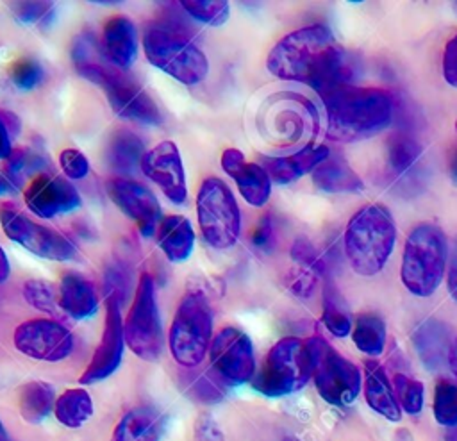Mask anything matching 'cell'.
Wrapping results in <instances>:
<instances>
[{"label":"cell","instance_id":"obj_1","mask_svg":"<svg viewBox=\"0 0 457 441\" xmlns=\"http://www.w3.org/2000/svg\"><path fill=\"white\" fill-rule=\"evenodd\" d=\"M266 66L282 80L303 82L321 93L348 82L343 46L325 25H309L284 36L270 52Z\"/></svg>","mask_w":457,"mask_h":441},{"label":"cell","instance_id":"obj_2","mask_svg":"<svg viewBox=\"0 0 457 441\" xmlns=\"http://www.w3.org/2000/svg\"><path fill=\"white\" fill-rule=\"evenodd\" d=\"M327 114V137L361 141L384 130L393 118V98L380 87H355L348 82L318 93Z\"/></svg>","mask_w":457,"mask_h":441},{"label":"cell","instance_id":"obj_3","mask_svg":"<svg viewBox=\"0 0 457 441\" xmlns=\"http://www.w3.org/2000/svg\"><path fill=\"white\" fill-rule=\"evenodd\" d=\"M396 225L387 207L370 204L359 209L345 229V254L352 270L362 277L377 275L389 261Z\"/></svg>","mask_w":457,"mask_h":441},{"label":"cell","instance_id":"obj_4","mask_svg":"<svg viewBox=\"0 0 457 441\" xmlns=\"http://www.w3.org/2000/svg\"><path fill=\"white\" fill-rule=\"evenodd\" d=\"M448 257L445 232L432 223L416 225L403 246L400 277L416 296H430L441 284Z\"/></svg>","mask_w":457,"mask_h":441},{"label":"cell","instance_id":"obj_5","mask_svg":"<svg viewBox=\"0 0 457 441\" xmlns=\"http://www.w3.org/2000/svg\"><path fill=\"white\" fill-rule=\"evenodd\" d=\"M143 48L150 64L182 84H198L209 73L205 54L177 27L150 25L143 34Z\"/></svg>","mask_w":457,"mask_h":441},{"label":"cell","instance_id":"obj_6","mask_svg":"<svg viewBox=\"0 0 457 441\" xmlns=\"http://www.w3.org/2000/svg\"><path fill=\"white\" fill-rule=\"evenodd\" d=\"M211 336L212 309L209 296L195 289H186L168 334V345L175 362L184 368L198 366L207 355Z\"/></svg>","mask_w":457,"mask_h":441},{"label":"cell","instance_id":"obj_7","mask_svg":"<svg viewBox=\"0 0 457 441\" xmlns=\"http://www.w3.org/2000/svg\"><path fill=\"white\" fill-rule=\"evenodd\" d=\"M311 377L312 364L307 343L287 336L271 346L261 370L250 382L261 395L284 396L302 389Z\"/></svg>","mask_w":457,"mask_h":441},{"label":"cell","instance_id":"obj_8","mask_svg":"<svg viewBox=\"0 0 457 441\" xmlns=\"http://www.w3.org/2000/svg\"><path fill=\"white\" fill-rule=\"evenodd\" d=\"M196 214L204 239L216 250L230 248L241 230V212L234 193L218 177H207L196 196Z\"/></svg>","mask_w":457,"mask_h":441},{"label":"cell","instance_id":"obj_9","mask_svg":"<svg viewBox=\"0 0 457 441\" xmlns=\"http://www.w3.org/2000/svg\"><path fill=\"white\" fill-rule=\"evenodd\" d=\"M305 343L311 354L312 379L320 396L337 407L350 405L361 391L359 368L320 336H312L305 339Z\"/></svg>","mask_w":457,"mask_h":441},{"label":"cell","instance_id":"obj_10","mask_svg":"<svg viewBox=\"0 0 457 441\" xmlns=\"http://www.w3.org/2000/svg\"><path fill=\"white\" fill-rule=\"evenodd\" d=\"M127 346L143 361H155L164 346L161 314L155 300L154 280L141 273L134 302L123 321Z\"/></svg>","mask_w":457,"mask_h":441},{"label":"cell","instance_id":"obj_11","mask_svg":"<svg viewBox=\"0 0 457 441\" xmlns=\"http://www.w3.org/2000/svg\"><path fill=\"white\" fill-rule=\"evenodd\" d=\"M0 223L9 239L25 250L50 261H68L75 257L73 243L54 229L36 223L12 205L0 207Z\"/></svg>","mask_w":457,"mask_h":441},{"label":"cell","instance_id":"obj_12","mask_svg":"<svg viewBox=\"0 0 457 441\" xmlns=\"http://www.w3.org/2000/svg\"><path fill=\"white\" fill-rule=\"evenodd\" d=\"M211 370L228 387L250 382L255 375V357L250 337L236 329H221L209 346Z\"/></svg>","mask_w":457,"mask_h":441},{"label":"cell","instance_id":"obj_13","mask_svg":"<svg viewBox=\"0 0 457 441\" xmlns=\"http://www.w3.org/2000/svg\"><path fill=\"white\" fill-rule=\"evenodd\" d=\"M12 339L18 352L36 361L57 362L73 350L71 332L55 320H27L16 327Z\"/></svg>","mask_w":457,"mask_h":441},{"label":"cell","instance_id":"obj_14","mask_svg":"<svg viewBox=\"0 0 457 441\" xmlns=\"http://www.w3.org/2000/svg\"><path fill=\"white\" fill-rule=\"evenodd\" d=\"M105 189L114 205L137 225L145 237L157 232L162 220L161 205L146 186L127 177H112L105 182Z\"/></svg>","mask_w":457,"mask_h":441},{"label":"cell","instance_id":"obj_15","mask_svg":"<svg viewBox=\"0 0 457 441\" xmlns=\"http://www.w3.org/2000/svg\"><path fill=\"white\" fill-rule=\"evenodd\" d=\"M123 346H125V334H123V321L120 312V298L114 293H109L105 302V323H104L102 339L87 368L80 375L79 382L95 384L112 375L121 362Z\"/></svg>","mask_w":457,"mask_h":441},{"label":"cell","instance_id":"obj_16","mask_svg":"<svg viewBox=\"0 0 457 441\" xmlns=\"http://www.w3.org/2000/svg\"><path fill=\"white\" fill-rule=\"evenodd\" d=\"M141 171L162 189L168 200L177 205L186 202L187 187L182 157L173 141H162L145 152L141 159Z\"/></svg>","mask_w":457,"mask_h":441},{"label":"cell","instance_id":"obj_17","mask_svg":"<svg viewBox=\"0 0 457 441\" xmlns=\"http://www.w3.org/2000/svg\"><path fill=\"white\" fill-rule=\"evenodd\" d=\"M27 207L39 218H55L80 207L79 191L62 177L39 173L25 189Z\"/></svg>","mask_w":457,"mask_h":441},{"label":"cell","instance_id":"obj_18","mask_svg":"<svg viewBox=\"0 0 457 441\" xmlns=\"http://www.w3.org/2000/svg\"><path fill=\"white\" fill-rule=\"evenodd\" d=\"M102 87L118 116L146 125H159L162 121L157 104L123 70H118Z\"/></svg>","mask_w":457,"mask_h":441},{"label":"cell","instance_id":"obj_19","mask_svg":"<svg viewBox=\"0 0 457 441\" xmlns=\"http://www.w3.org/2000/svg\"><path fill=\"white\" fill-rule=\"evenodd\" d=\"M221 168L230 175L241 196L253 207H261L268 202L271 193V179L262 164L248 162L241 150L227 148L221 154Z\"/></svg>","mask_w":457,"mask_h":441},{"label":"cell","instance_id":"obj_20","mask_svg":"<svg viewBox=\"0 0 457 441\" xmlns=\"http://www.w3.org/2000/svg\"><path fill=\"white\" fill-rule=\"evenodd\" d=\"M71 59L84 79L104 86L120 68L107 57L102 41L93 32H82L73 39Z\"/></svg>","mask_w":457,"mask_h":441},{"label":"cell","instance_id":"obj_21","mask_svg":"<svg viewBox=\"0 0 457 441\" xmlns=\"http://www.w3.org/2000/svg\"><path fill=\"white\" fill-rule=\"evenodd\" d=\"M330 150L325 145H307L302 150L282 155V157H262V168L268 171L270 179L277 184H289L302 175L314 171L325 159H328Z\"/></svg>","mask_w":457,"mask_h":441},{"label":"cell","instance_id":"obj_22","mask_svg":"<svg viewBox=\"0 0 457 441\" xmlns=\"http://www.w3.org/2000/svg\"><path fill=\"white\" fill-rule=\"evenodd\" d=\"M102 45L114 66L127 70L137 57V32L130 18L116 14L104 25Z\"/></svg>","mask_w":457,"mask_h":441},{"label":"cell","instance_id":"obj_23","mask_svg":"<svg viewBox=\"0 0 457 441\" xmlns=\"http://www.w3.org/2000/svg\"><path fill=\"white\" fill-rule=\"evenodd\" d=\"M164 427L166 416L159 409L139 405L121 416L111 441H161Z\"/></svg>","mask_w":457,"mask_h":441},{"label":"cell","instance_id":"obj_24","mask_svg":"<svg viewBox=\"0 0 457 441\" xmlns=\"http://www.w3.org/2000/svg\"><path fill=\"white\" fill-rule=\"evenodd\" d=\"M59 307L73 320H84L96 312L98 298L95 286L84 275L68 271L59 284Z\"/></svg>","mask_w":457,"mask_h":441},{"label":"cell","instance_id":"obj_25","mask_svg":"<svg viewBox=\"0 0 457 441\" xmlns=\"http://www.w3.org/2000/svg\"><path fill=\"white\" fill-rule=\"evenodd\" d=\"M364 396L368 405L389 421H400L402 407L384 368L377 361L364 362Z\"/></svg>","mask_w":457,"mask_h":441},{"label":"cell","instance_id":"obj_26","mask_svg":"<svg viewBox=\"0 0 457 441\" xmlns=\"http://www.w3.org/2000/svg\"><path fill=\"white\" fill-rule=\"evenodd\" d=\"M157 241L168 261L184 262L195 248V232L187 218L170 214L157 227Z\"/></svg>","mask_w":457,"mask_h":441},{"label":"cell","instance_id":"obj_27","mask_svg":"<svg viewBox=\"0 0 457 441\" xmlns=\"http://www.w3.org/2000/svg\"><path fill=\"white\" fill-rule=\"evenodd\" d=\"M312 182L325 193H361L364 189L361 177L339 155H328L312 171Z\"/></svg>","mask_w":457,"mask_h":441},{"label":"cell","instance_id":"obj_28","mask_svg":"<svg viewBox=\"0 0 457 441\" xmlns=\"http://www.w3.org/2000/svg\"><path fill=\"white\" fill-rule=\"evenodd\" d=\"M414 346L423 361V364L430 370H436L443 357L448 355V339H446V329L437 320H425L412 334Z\"/></svg>","mask_w":457,"mask_h":441},{"label":"cell","instance_id":"obj_29","mask_svg":"<svg viewBox=\"0 0 457 441\" xmlns=\"http://www.w3.org/2000/svg\"><path fill=\"white\" fill-rule=\"evenodd\" d=\"M143 155V143L130 130H118L109 141L107 162L121 175H130L137 166L141 168Z\"/></svg>","mask_w":457,"mask_h":441},{"label":"cell","instance_id":"obj_30","mask_svg":"<svg viewBox=\"0 0 457 441\" xmlns=\"http://www.w3.org/2000/svg\"><path fill=\"white\" fill-rule=\"evenodd\" d=\"M55 391L48 382L30 380L20 389V414L29 423H41L55 407Z\"/></svg>","mask_w":457,"mask_h":441},{"label":"cell","instance_id":"obj_31","mask_svg":"<svg viewBox=\"0 0 457 441\" xmlns=\"http://www.w3.org/2000/svg\"><path fill=\"white\" fill-rule=\"evenodd\" d=\"M54 414L57 421L64 427H70V429L82 427L93 414V402L89 393L80 387L66 389L55 400Z\"/></svg>","mask_w":457,"mask_h":441},{"label":"cell","instance_id":"obj_32","mask_svg":"<svg viewBox=\"0 0 457 441\" xmlns=\"http://www.w3.org/2000/svg\"><path fill=\"white\" fill-rule=\"evenodd\" d=\"M352 337L362 354L377 357L386 345V323L375 312H361L355 320Z\"/></svg>","mask_w":457,"mask_h":441},{"label":"cell","instance_id":"obj_33","mask_svg":"<svg viewBox=\"0 0 457 441\" xmlns=\"http://www.w3.org/2000/svg\"><path fill=\"white\" fill-rule=\"evenodd\" d=\"M321 320L330 334L336 337H345L352 330V320L346 311L343 296L337 289L328 282L323 289V314Z\"/></svg>","mask_w":457,"mask_h":441},{"label":"cell","instance_id":"obj_34","mask_svg":"<svg viewBox=\"0 0 457 441\" xmlns=\"http://www.w3.org/2000/svg\"><path fill=\"white\" fill-rule=\"evenodd\" d=\"M23 296L25 300L37 311L61 316L62 311L59 307V287L48 280L30 279L23 284Z\"/></svg>","mask_w":457,"mask_h":441},{"label":"cell","instance_id":"obj_35","mask_svg":"<svg viewBox=\"0 0 457 441\" xmlns=\"http://www.w3.org/2000/svg\"><path fill=\"white\" fill-rule=\"evenodd\" d=\"M420 154H421L420 145L407 134L396 132L389 139L387 161L396 173H405L407 170H411L414 162L420 159Z\"/></svg>","mask_w":457,"mask_h":441},{"label":"cell","instance_id":"obj_36","mask_svg":"<svg viewBox=\"0 0 457 441\" xmlns=\"http://www.w3.org/2000/svg\"><path fill=\"white\" fill-rule=\"evenodd\" d=\"M434 418L443 427H457V384L439 380L434 391Z\"/></svg>","mask_w":457,"mask_h":441},{"label":"cell","instance_id":"obj_37","mask_svg":"<svg viewBox=\"0 0 457 441\" xmlns=\"http://www.w3.org/2000/svg\"><path fill=\"white\" fill-rule=\"evenodd\" d=\"M180 5L191 18L212 27L227 23L230 14L227 0H182Z\"/></svg>","mask_w":457,"mask_h":441},{"label":"cell","instance_id":"obj_38","mask_svg":"<svg viewBox=\"0 0 457 441\" xmlns=\"http://www.w3.org/2000/svg\"><path fill=\"white\" fill-rule=\"evenodd\" d=\"M393 386L400 407L407 414H420L423 409V384L403 373H396Z\"/></svg>","mask_w":457,"mask_h":441},{"label":"cell","instance_id":"obj_39","mask_svg":"<svg viewBox=\"0 0 457 441\" xmlns=\"http://www.w3.org/2000/svg\"><path fill=\"white\" fill-rule=\"evenodd\" d=\"M9 75L16 87L29 91L41 82L43 68L37 61L23 57V59H18L12 62V66L9 68Z\"/></svg>","mask_w":457,"mask_h":441},{"label":"cell","instance_id":"obj_40","mask_svg":"<svg viewBox=\"0 0 457 441\" xmlns=\"http://www.w3.org/2000/svg\"><path fill=\"white\" fill-rule=\"evenodd\" d=\"M59 164L64 175L73 180H80L89 173V162L86 155L77 148H64L59 154Z\"/></svg>","mask_w":457,"mask_h":441},{"label":"cell","instance_id":"obj_41","mask_svg":"<svg viewBox=\"0 0 457 441\" xmlns=\"http://www.w3.org/2000/svg\"><path fill=\"white\" fill-rule=\"evenodd\" d=\"M11 9L20 21L37 23L52 12L54 5L52 2H11Z\"/></svg>","mask_w":457,"mask_h":441},{"label":"cell","instance_id":"obj_42","mask_svg":"<svg viewBox=\"0 0 457 441\" xmlns=\"http://www.w3.org/2000/svg\"><path fill=\"white\" fill-rule=\"evenodd\" d=\"M195 441H225L223 432L211 414L204 412L198 416L195 423Z\"/></svg>","mask_w":457,"mask_h":441},{"label":"cell","instance_id":"obj_43","mask_svg":"<svg viewBox=\"0 0 457 441\" xmlns=\"http://www.w3.org/2000/svg\"><path fill=\"white\" fill-rule=\"evenodd\" d=\"M252 243L261 250H270L275 245V229L270 214L262 216L252 232Z\"/></svg>","mask_w":457,"mask_h":441},{"label":"cell","instance_id":"obj_44","mask_svg":"<svg viewBox=\"0 0 457 441\" xmlns=\"http://www.w3.org/2000/svg\"><path fill=\"white\" fill-rule=\"evenodd\" d=\"M443 75L450 86L457 87V34L446 43L443 55Z\"/></svg>","mask_w":457,"mask_h":441},{"label":"cell","instance_id":"obj_45","mask_svg":"<svg viewBox=\"0 0 457 441\" xmlns=\"http://www.w3.org/2000/svg\"><path fill=\"white\" fill-rule=\"evenodd\" d=\"M448 291L457 302V243L450 254V270H448Z\"/></svg>","mask_w":457,"mask_h":441},{"label":"cell","instance_id":"obj_46","mask_svg":"<svg viewBox=\"0 0 457 441\" xmlns=\"http://www.w3.org/2000/svg\"><path fill=\"white\" fill-rule=\"evenodd\" d=\"M11 139H12V136L9 134V129L5 127V121H4L2 111H0V159H7L11 155V152H12Z\"/></svg>","mask_w":457,"mask_h":441},{"label":"cell","instance_id":"obj_47","mask_svg":"<svg viewBox=\"0 0 457 441\" xmlns=\"http://www.w3.org/2000/svg\"><path fill=\"white\" fill-rule=\"evenodd\" d=\"M448 364H450L452 373L457 377V337H453V341L450 343V348H448Z\"/></svg>","mask_w":457,"mask_h":441},{"label":"cell","instance_id":"obj_48","mask_svg":"<svg viewBox=\"0 0 457 441\" xmlns=\"http://www.w3.org/2000/svg\"><path fill=\"white\" fill-rule=\"evenodd\" d=\"M9 273H11V266H9V259L5 255V252L2 250L0 246V284L5 282L9 279Z\"/></svg>","mask_w":457,"mask_h":441},{"label":"cell","instance_id":"obj_49","mask_svg":"<svg viewBox=\"0 0 457 441\" xmlns=\"http://www.w3.org/2000/svg\"><path fill=\"white\" fill-rule=\"evenodd\" d=\"M14 189H16V187H14V184L11 182V179L5 175V171L0 173V195L9 193V191H14Z\"/></svg>","mask_w":457,"mask_h":441},{"label":"cell","instance_id":"obj_50","mask_svg":"<svg viewBox=\"0 0 457 441\" xmlns=\"http://www.w3.org/2000/svg\"><path fill=\"white\" fill-rule=\"evenodd\" d=\"M445 441H457V427H452V429L446 432Z\"/></svg>","mask_w":457,"mask_h":441},{"label":"cell","instance_id":"obj_51","mask_svg":"<svg viewBox=\"0 0 457 441\" xmlns=\"http://www.w3.org/2000/svg\"><path fill=\"white\" fill-rule=\"evenodd\" d=\"M0 441H11V437H9V434H7V430L4 429V425H2V421H0Z\"/></svg>","mask_w":457,"mask_h":441},{"label":"cell","instance_id":"obj_52","mask_svg":"<svg viewBox=\"0 0 457 441\" xmlns=\"http://www.w3.org/2000/svg\"><path fill=\"white\" fill-rule=\"evenodd\" d=\"M452 173H453V177L457 179V155L452 159Z\"/></svg>","mask_w":457,"mask_h":441},{"label":"cell","instance_id":"obj_53","mask_svg":"<svg viewBox=\"0 0 457 441\" xmlns=\"http://www.w3.org/2000/svg\"><path fill=\"white\" fill-rule=\"evenodd\" d=\"M455 129H457V121H455Z\"/></svg>","mask_w":457,"mask_h":441}]
</instances>
